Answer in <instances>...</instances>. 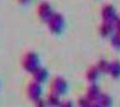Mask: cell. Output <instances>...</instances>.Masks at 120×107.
<instances>
[{
  "mask_svg": "<svg viewBox=\"0 0 120 107\" xmlns=\"http://www.w3.org/2000/svg\"><path fill=\"white\" fill-rule=\"evenodd\" d=\"M103 16H104L105 21L106 22H112L113 21L116 19L115 11H114V9L111 7V6H106V8L104 9Z\"/></svg>",
  "mask_w": 120,
  "mask_h": 107,
  "instance_id": "1",
  "label": "cell"
},
{
  "mask_svg": "<svg viewBox=\"0 0 120 107\" xmlns=\"http://www.w3.org/2000/svg\"><path fill=\"white\" fill-rule=\"evenodd\" d=\"M112 31V25H111V22H106L105 21V23L101 27V32L105 36H107L109 33H111Z\"/></svg>",
  "mask_w": 120,
  "mask_h": 107,
  "instance_id": "4",
  "label": "cell"
},
{
  "mask_svg": "<svg viewBox=\"0 0 120 107\" xmlns=\"http://www.w3.org/2000/svg\"><path fill=\"white\" fill-rule=\"evenodd\" d=\"M112 44L115 48H120V34H116L112 38Z\"/></svg>",
  "mask_w": 120,
  "mask_h": 107,
  "instance_id": "7",
  "label": "cell"
},
{
  "mask_svg": "<svg viewBox=\"0 0 120 107\" xmlns=\"http://www.w3.org/2000/svg\"><path fill=\"white\" fill-rule=\"evenodd\" d=\"M109 66H110V63L106 62L105 61H101L98 68L100 70H101V71H104V72H109Z\"/></svg>",
  "mask_w": 120,
  "mask_h": 107,
  "instance_id": "6",
  "label": "cell"
},
{
  "mask_svg": "<svg viewBox=\"0 0 120 107\" xmlns=\"http://www.w3.org/2000/svg\"><path fill=\"white\" fill-rule=\"evenodd\" d=\"M115 27L117 29V31L120 32V19H117L116 20V22H115Z\"/></svg>",
  "mask_w": 120,
  "mask_h": 107,
  "instance_id": "8",
  "label": "cell"
},
{
  "mask_svg": "<svg viewBox=\"0 0 120 107\" xmlns=\"http://www.w3.org/2000/svg\"><path fill=\"white\" fill-rule=\"evenodd\" d=\"M99 76V68L98 67H92L90 68L89 72H88V79L90 81H94L98 78Z\"/></svg>",
  "mask_w": 120,
  "mask_h": 107,
  "instance_id": "5",
  "label": "cell"
},
{
  "mask_svg": "<svg viewBox=\"0 0 120 107\" xmlns=\"http://www.w3.org/2000/svg\"><path fill=\"white\" fill-rule=\"evenodd\" d=\"M53 87L55 88V93H63L67 89V83L63 79H56L53 82Z\"/></svg>",
  "mask_w": 120,
  "mask_h": 107,
  "instance_id": "2",
  "label": "cell"
},
{
  "mask_svg": "<svg viewBox=\"0 0 120 107\" xmlns=\"http://www.w3.org/2000/svg\"><path fill=\"white\" fill-rule=\"evenodd\" d=\"M109 72L114 77V78H117L118 76H120V62L118 61H114L110 63V66H109Z\"/></svg>",
  "mask_w": 120,
  "mask_h": 107,
  "instance_id": "3",
  "label": "cell"
}]
</instances>
